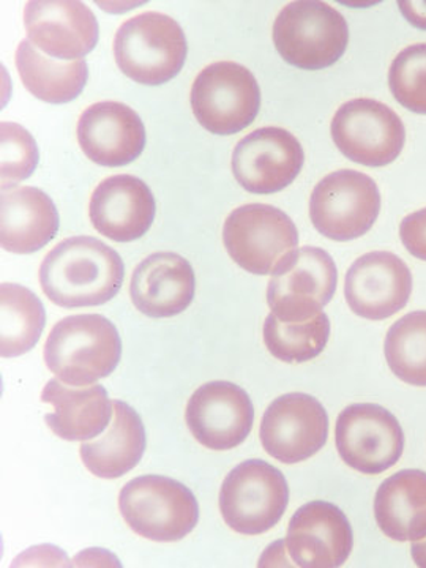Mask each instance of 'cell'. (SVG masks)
Masks as SVG:
<instances>
[{
	"label": "cell",
	"mask_w": 426,
	"mask_h": 568,
	"mask_svg": "<svg viewBox=\"0 0 426 568\" xmlns=\"http://www.w3.org/2000/svg\"><path fill=\"white\" fill-rule=\"evenodd\" d=\"M125 265L114 248L89 235L65 239L40 265L43 293L62 308L104 305L121 291Z\"/></svg>",
	"instance_id": "obj_1"
},
{
	"label": "cell",
	"mask_w": 426,
	"mask_h": 568,
	"mask_svg": "<svg viewBox=\"0 0 426 568\" xmlns=\"http://www.w3.org/2000/svg\"><path fill=\"white\" fill-rule=\"evenodd\" d=\"M118 328L102 315L63 317L44 345V362L52 375L71 387L92 386L121 362Z\"/></svg>",
	"instance_id": "obj_2"
},
{
	"label": "cell",
	"mask_w": 426,
	"mask_h": 568,
	"mask_svg": "<svg viewBox=\"0 0 426 568\" xmlns=\"http://www.w3.org/2000/svg\"><path fill=\"white\" fill-rule=\"evenodd\" d=\"M189 44L181 24L168 14L148 11L123 22L115 33L114 58L130 80L160 85L178 77Z\"/></svg>",
	"instance_id": "obj_3"
},
{
	"label": "cell",
	"mask_w": 426,
	"mask_h": 568,
	"mask_svg": "<svg viewBox=\"0 0 426 568\" xmlns=\"http://www.w3.org/2000/svg\"><path fill=\"white\" fill-rule=\"evenodd\" d=\"M274 43L291 65L301 70H324L345 54L349 28L345 17L328 3L291 2L276 17Z\"/></svg>",
	"instance_id": "obj_4"
},
{
	"label": "cell",
	"mask_w": 426,
	"mask_h": 568,
	"mask_svg": "<svg viewBox=\"0 0 426 568\" xmlns=\"http://www.w3.org/2000/svg\"><path fill=\"white\" fill-rule=\"evenodd\" d=\"M119 508L133 532L164 544L182 540L200 521L196 497L170 477L133 478L119 495Z\"/></svg>",
	"instance_id": "obj_5"
},
{
	"label": "cell",
	"mask_w": 426,
	"mask_h": 568,
	"mask_svg": "<svg viewBox=\"0 0 426 568\" xmlns=\"http://www.w3.org/2000/svg\"><path fill=\"white\" fill-rule=\"evenodd\" d=\"M287 504L286 478L263 459H248L234 467L220 489L224 523L242 536H261L274 529Z\"/></svg>",
	"instance_id": "obj_6"
},
{
	"label": "cell",
	"mask_w": 426,
	"mask_h": 568,
	"mask_svg": "<svg viewBox=\"0 0 426 568\" xmlns=\"http://www.w3.org/2000/svg\"><path fill=\"white\" fill-rule=\"evenodd\" d=\"M223 242L239 267L268 275L297 250L298 233L293 220L274 205L246 204L227 216Z\"/></svg>",
	"instance_id": "obj_7"
},
{
	"label": "cell",
	"mask_w": 426,
	"mask_h": 568,
	"mask_svg": "<svg viewBox=\"0 0 426 568\" xmlns=\"http://www.w3.org/2000/svg\"><path fill=\"white\" fill-rule=\"evenodd\" d=\"M194 118L213 134H235L252 125L261 108V89L252 71L237 62L205 67L193 82Z\"/></svg>",
	"instance_id": "obj_8"
},
{
	"label": "cell",
	"mask_w": 426,
	"mask_h": 568,
	"mask_svg": "<svg viewBox=\"0 0 426 568\" xmlns=\"http://www.w3.org/2000/svg\"><path fill=\"white\" fill-rule=\"evenodd\" d=\"M381 211V193L369 175L335 171L317 183L310 197V219L317 233L349 242L372 230Z\"/></svg>",
	"instance_id": "obj_9"
},
{
	"label": "cell",
	"mask_w": 426,
	"mask_h": 568,
	"mask_svg": "<svg viewBox=\"0 0 426 568\" xmlns=\"http://www.w3.org/2000/svg\"><path fill=\"white\" fill-rule=\"evenodd\" d=\"M336 283L338 272L331 254L304 246L275 268L268 282L267 304L280 321H308L332 301Z\"/></svg>",
	"instance_id": "obj_10"
},
{
	"label": "cell",
	"mask_w": 426,
	"mask_h": 568,
	"mask_svg": "<svg viewBox=\"0 0 426 568\" xmlns=\"http://www.w3.org/2000/svg\"><path fill=\"white\" fill-rule=\"evenodd\" d=\"M332 140L351 162L364 166H387L405 148L402 119L387 104L355 99L338 108L332 119Z\"/></svg>",
	"instance_id": "obj_11"
},
{
	"label": "cell",
	"mask_w": 426,
	"mask_h": 568,
	"mask_svg": "<svg viewBox=\"0 0 426 568\" xmlns=\"http://www.w3.org/2000/svg\"><path fill=\"white\" fill-rule=\"evenodd\" d=\"M335 443L347 466L357 473L377 476L402 458L405 433L394 414L383 406L357 403L339 414Z\"/></svg>",
	"instance_id": "obj_12"
},
{
	"label": "cell",
	"mask_w": 426,
	"mask_h": 568,
	"mask_svg": "<svg viewBox=\"0 0 426 568\" xmlns=\"http://www.w3.org/2000/svg\"><path fill=\"white\" fill-rule=\"evenodd\" d=\"M327 437V413L312 395L280 396L265 409L261 422L264 450L284 465L312 458L325 446Z\"/></svg>",
	"instance_id": "obj_13"
},
{
	"label": "cell",
	"mask_w": 426,
	"mask_h": 568,
	"mask_svg": "<svg viewBox=\"0 0 426 568\" xmlns=\"http://www.w3.org/2000/svg\"><path fill=\"white\" fill-rule=\"evenodd\" d=\"M304 162V149L293 133L278 126H264L235 145L233 173L246 192L272 194L291 185Z\"/></svg>",
	"instance_id": "obj_14"
},
{
	"label": "cell",
	"mask_w": 426,
	"mask_h": 568,
	"mask_svg": "<svg viewBox=\"0 0 426 568\" xmlns=\"http://www.w3.org/2000/svg\"><path fill=\"white\" fill-rule=\"evenodd\" d=\"M24 28L33 47L55 61H80L99 43L95 14L74 0L28 2Z\"/></svg>",
	"instance_id": "obj_15"
},
{
	"label": "cell",
	"mask_w": 426,
	"mask_h": 568,
	"mask_svg": "<svg viewBox=\"0 0 426 568\" xmlns=\"http://www.w3.org/2000/svg\"><path fill=\"white\" fill-rule=\"evenodd\" d=\"M185 420L201 446L231 450L252 433L254 407L244 388L213 381L194 392L186 405Z\"/></svg>",
	"instance_id": "obj_16"
},
{
	"label": "cell",
	"mask_w": 426,
	"mask_h": 568,
	"mask_svg": "<svg viewBox=\"0 0 426 568\" xmlns=\"http://www.w3.org/2000/svg\"><path fill=\"white\" fill-rule=\"evenodd\" d=\"M413 275L402 257L390 252H372L358 257L346 274L345 297L355 315L383 321L409 302Z\"/></svg>",
	"instance_id": "obj_17"
},
{
	"label": "cell",
	"mask_w": 426,
	"mask_h": 568,
	"mask_svg": "<svg viewBox=\"0 0 426 568\" xmlns=\"http://www.w3.org/2000/svg\"><path fill=\"white\" fill-rule=\"evenodd\" d=\"M286 547L297 567H342L353 551V528L342 508L313 500L291 518Z\"/></svg>",
	"instance_id": "obj_18"
},
{
	"label": "cell",
	"mask_w": 426,
	"mask_h": 568,
	"mask_svg": "<svg viewBox=\"0 0 426 568\" xmlns=\"http://www.w3.org/2000/svg\"><path fill=\"white\" fill-rule=\"evenodd\" d=\"M77 133L81 151L100 166H125L145 148V126L140 115L119 102H100L85 108Z\"/></svg>",
	"instance_id": "obj_19"
},
{
	"label": "cell",
	"mask_w": 426,
	"mask_h": 568,
	"mask_svg": "<svg viewBox=\"0 0 426 568\" xmlns=\"http://www.w3.org/2000/svg\"><path fill=\"white\" fill-rule=\"evenodd\" d=\"M155 211V197L148 183L129 174L104 179L89 204L93 227L114 242H133L148 234Z\"/></svg>",
	"instance_id": "obj_20"
},
{
	"label": "cell",
	"mask_w": 426,
	"mask_h": 568,
	"mask_svg": "<svg viewBox=\"0 0 426 568\" xmlns=\"http://www.w3.org/2000/svg\"><path fill=\"white\" fill-rule=\"evenodd\" d=\"M196 276L189 261L171 252L153 253L134 268L130 295L149 317L181 315L194 298Z\"/></svg>",
	"instance_id": "obj_21"
},
{
	"label": "cell",
	"mask_w": 426,
	"mask_h": 568,
	"mask_svg": "<svg viewBox=\"0 0 426 568\" xmlns=\"http://www.w3.org/2000/svg\"><path fill=\"white\" fill-rule=\"evenodd\" d=\"M41 403L52 406L44 416L51 432L63 440H91L111 424L114 403L103 386L71 387L51 379L41 392Z\"/></svg>",
	"instance_id": "obj_22"
},
{
	"label": "cell",
	"mask_w": 426,
	"mask_h": 568,
	"mask_svg": "<svg viewBox=\"0 0 426 568\" xmlns=\"http://www.w3.org/2000/svg\"><path fill=\"white\" fill-rule=\"evenodd\" d=\"M0 244L10 253L31 254L50 244L59 231V213L36 186L2 189Z\"/></svg>",
	"instance_id": "obj_23"
},
{
	"label": "cell",
	"mask_w": 426,
	"mask_h": 568,
	"mask_svg": "<svg viewBox=\"0 0 426 568\" xmlns=\"http://www.w3.org/2000/svg\"><path fill=\"white\" fill-rule=\"evenodd\" d=\"M114 403V420L95 440L81 444L82 463L95 477L119 478L140 465L145 452V428L133 407Z\"/></svg>",
	"instance_id": "obj_24"
},
{
	"label": "cell",
	"mask_w": 426,
	"mask_h": 568,
	"mask_svg": "<svg viewBox=\"0 0 426 568\" xmlns=\"http://www.w3.org/2000/svg\"><path fill=\"white\" fill-rule=\"evenodd\" d=\"M377 526L395 541L426 537V473L405 469L381 484L375 499Z\"/></svg>",
	"instance_id": "obj_25"
},
{
	"label": "cell",
	"mask_w": 426,
	"mask_h": 568,
	"mask_svg": "<svg viewBox=\"0 0 426 568\" xmlns=\"http://www.w3.org/2000/svg\"><path fill=\"white\" fill-rule=\"evenodd\" d=\"M17 69L22 84L33 97L51 104L69 103L77 99L89 80L88 63L55 61L22 40L17 50Z\"/></svg>",
	"instance_id": "obj_26"
},
{
	"label": "cell",
	"mask_w": 426,
	"mask_h": 568,
	"mask_svg": "<svg viewBox=\"0 0 426 568\" xmlns=\"http://www.w3.org/2000/svg\"><path fill=\"white\" fill-rule=\"evenodd\" d=\"M2 308V342L0 354L3 358L20 357L39 343L47 313L39 297L21 284L3 283L0 286Z\"/></svg>",
	"instance_id": "obj_27"
},
{
	"label": "cell",
	"mask_w": 426,
	"mask_h": 568,
	"mask_svg": "<svg viewBox=\"0 0 426 568\" xmlns=\"http://www.w3.org/2000/svg\"><path fill=\"white\" fill-rule=\"evenodd\" d=\"M331 338V321L325 313L301 323L280 321L271 313L264 323L268 353L286 364H304L323 353Z\"/></svg>",
	"instance_id": "obj_28"
},
{
	"label": "cell",
	"mask_w": 426,
	"mask_h": 568,
	"mask_svg": "<svg viewBox=\"0 0 426 568\" xmlns=\"http://www.w3.org/2000/svg\"><path fill=\"white\" fill-rule=\"evenodd\" d=\"M392 373L409 386L426 387V312L407 313L384 343Z\"/></svg>",
	"instance_id": "obj_29"
},
{
	"label": "cell",
	"mask_w": 426,
	"mask_h": 568,
	"mask_svg": "<svg viewBox=\"0 0 426 568\" xmlns=\"http://www.w3.org/2000/svg\"><path fill=\"white\" fill-rule=\"evenodd\" d=\"M388 85L406 110L426 114V43L399 52L388 70Z\"/></svg>",
	"instance_id": "obj_30"
},
{
	"label": "cell",
	"mask_w": 426,
	"mask_h": 568,
	"mask_svg": "<svg viewBox=\"0 0 426 568\" xmlns=\"http://www.w3.org/2000/svg\"><path fill=\"white\" fill-rule=\"evenodd\" d=\"M2 189L17 186L31 178L39 164L37 142L28 130L13 122H2Z\"/></svg>",
	"instance_id": "obj_31"
},
{
	"label": "cell",
	"mask_w": 426,
	"mask_h": 568,
	"mask_svg": "<svg viewBox=\"0 0 426 568\" xmlns=\"http://www.w3.org/2000/svg\"><path fill=\"white\" fill-rule=\"evenodd\" d=\"M399 237L407 252L417 260L426 261V207L403 220Z\"/></svg>",
	"instance_id": "obj_32"
},
{
	"label": "cell",
	"mask_w": 426,
	"mask_h": 568,
	"mask_svg": "<svg viewBox=\"0 0 426 568\" xmlns=\"http://www.w3.org/2000/svg\"><path fill=\"white\" fill-rule=\"evenodd\" d=\"M398 7L407 22H410L414 28L426 31V2H418V0H410V2L399 0Z\"/></svg>",
	"instance_id": "obj_33"
},
{
	"label": "cell",
	"mask_w": 426,
	"mask_h": 568,
	"mask_svg": "<svg viewBox=\"0 0 426 568\" xmlns=\"http://www.w3.org/2000/svg\"><path fill=\"white\" fill-rule=\"evenodd\" d=\"M410 555H413L414 562L416 566L426 568V538L422 540L413 541L410 547Z\"/></svg>",
	"instance_id": "obj_34"
}]
</instances>
